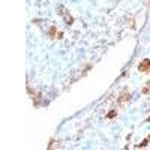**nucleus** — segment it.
<instances>
[{
    "label": "nucleus",
    "instance_id": "3",
    "mask_svg": "<svg viewBox=\"0 0 150 150\" xmlns=\"http://www.w3.org/2000/svg\"><path fill=\"white\" fill-rule=\"evenodd\" d=\"M48 35H50V38H51V39H56V38H57V27L53 26L51 29H50V32H48Z\"/></svg>",
    "mask_w": 150,
    "mask_h": 150
},
{
    "label": "nucleus",
    "instance_id": "6",
    "mask_svg": "<svg viewBox=\"0 0 150 150\" xmlns=\"http://www.w3.org/2000/svg\"><path fill=\"white\" fill-rule=\"evenodd\" d=\"M116 114H117V111H116V110H113V111H110V113L107 114V119H113V117L116 116Z\"/></svg>",
    "mask_w": 150,
    "mask_h": 150
},
{
    "label": "nucleus",
    "instance_id": "7",
    "mask_svg": "<svg viewBox=\"0 0 150 150\" xmlns=\"http://www.w3.org/2000/svg\"><path fill=\"white\" fill-rule=\"evenodd\" d=\"M147 92H149V86H147V87H144V89H143V93H147Z\"/></svg>",
    "mask_w": 150,
    "mask_h": 150
},
{
    "label": "nucleus",
    "instance_id": "1",
    "mask_svg": "<svg viewBox=\"0 0 150 150\" xmlns=\"http://www.w3.org/2000/svg\"><path fill=\"white\" fill-rule=\"evenodd\" d=\"M138 69H140V72H150V59H144L138 65Z\"/></svg>",
    "mask_w": 150,
    "mask_h": 150
},
{
    "label": "nucleus",
    "instance_id": "4",
    "mask_svg": "<svg viewBox=\"0 0 150 150\" xmlns=\"http://www.w3.org/2000/svg\"><path fill=\"white\" fill-rule=\"evenodd\" d=\"M65 21H66L68 26H72L74 24V17L69 15V14H65Z\"/></svg>",
    "mask_w": 150,
    "mask_h": 150
},
{
    "label": "nucleus",
    "instance_id": "2",
    "mask_svg": "<svg viewBox=\"0 0 150 150\" xmlns=\"http://www.w3.org/2000/svg\"><path fill=\"white\" fill-rule=\"evenodd\" d=\"M129 92H128V90H123V92H122V95H120V98H119V102H125V101H126V99H129Z\"/></svg>",
    "mask_w": 150,
    "mask_h": 150
},
{
    "label": "nucleus",
    "instance_id": "9",
    "mask_svg": "<svg viewBox=\"0 0 150 150\" xmlns=\"http://www.w3.org/2000/svg\"><path fill=\"white\" fill-rule=\"evenodd\" d=\"M149 140H150V135H149Z\"/></svg>",
    "mask_w": 150,
    "mask_h": 150
},
{
    "label": "nucleus",
    "instance_id": "8",
    "mask_svg": "<svg viewBox=\"0 0 150 150\" xmlns=\"http://www.w3.org/2000/svg\"><path fill=\"white\" fill-rule=\"evenodd\" d=\"M147 86H149V87H150V80H149V83H147Z\"/></svg>",
    "mask_w": 150,
    "mask_h": 150
},
{
    "label": "nucleus",
    "instance_id": "5",
    "mask_svg": "<svg viewBox=\"0 0 150 150\" xmlns=\"http://www.w3.org/2000/svg\"><path fill=\"white\" fill-rule=\"evenodd\" d=\"M149 138H146V140L144 141H141V143H140V144H137V147H138V149H141V147H146V146H147V144H149Z\"/></svg>",
    "mask_w": 150,
    "mask_h": 150
}]
</instances>
